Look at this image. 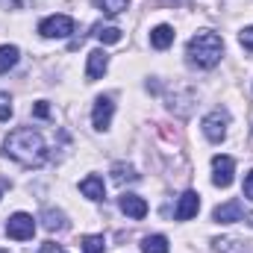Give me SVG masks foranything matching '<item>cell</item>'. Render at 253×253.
Masks as SVG:
<instances>
[{"label":"cell","mask_w":253,"mask_h":253,"mask_svg":"<svg viewBox=\"0 0 253 253\" xmlns=\"http://www.w3.org/2000/svg\"><path fill=\"white\" fill-rule=\"evenodd\" d=\"M3 150H6V156H12L15 162H21L27 168H42L50 159V150H47L44 135L39 129H30V126H21V129L9 132Z\"/></svg>","instance_id":"6da1fadb"},{"label":"cell","mask_w":253,"mask_h":253,"mask_svg":"<svg viewBox=\"0 0 253 253\" xmlns=\"http://www.w3.org/2000/svg\"><path fill=\"white\" fill-rule=\"evenodd\" d=\"M221 53H224V42L218 33H209V30L197 33L186 47V56L194 68H215L221 62Z\"/></svg>","instance_id":"7a4b0ae2"},{"label":"cell","mask_w":253,"mask_h":253,"mask_svg":"<svg viewBox=\"0 0 253 253\" xmlns=\"http://www.w3.org/2000/svg\"><path fill=\"white\" fill-rule=\"evenodd\" d=\"M6 236L15 239V242H30V239L36 236V221H33V215L15 212V215L6 221Z\"/></svg>","instance_id":"3957f363"},{"label":"cell","mask_w":253,"mask_h":253,"mask_svg":"<svg viewBox=\"0 0 253 253\" xmlns=\"http://www.w3.org/2000/svg\"><path fill=\"white\" fill-rule=\"evenodd\" d=\"M227 126H230V112L227 109H212L206 118H203V132L209 141H224L227 138Z\"/></svg>","instance_id":"277c9868"},{"label":"cell","mask_w":253,"mask_h":253,"mask_svg":"<svg viewBox=\"0 0 253 253\" xmlns=\"http://www.w3.org/2000/svg\"><path fill=\"white\" fill-rule=\"evenodd\" d=\"M39 33L44 39H68L74 33V18H68V15H50V18H44L39 24Z\"/></svg>","instance_id":"5b68a950"},{"label":"cell","mask_w":253,"mask_h":253,"mask_svg":"<svg viewBox=\"0 0 253 253\" xmlns=\"http://www.w3.org/2000/svg\"><path fill=\"white\" fill-rule=\"evenodd\" d=\"M233 171H236V162L233 156H215L212 159V183L218 189H227L233 183Z\"/></svg>","instance_id":"8992f818"},{"label":"cell","mask_w":253,"mask_h":253,"mask_svg":"<svg viewBox=\"0 0 253 253\" xmlns=\"http://www.w3.org/2000/svg\"><path fill=\"white\" fill-rule=\"evenodd\" d=\"M112 112H115L112 97H97V100H94V112H91L94 129H106V126L112 124Z\"/></svg>","instance_id":"52a82bcc"},{"label":"cell","mask_w":253,"mask_h":253,"mask_svg":"<svg viewBox=\"0 0 253 253\" xmlns=\"http://www.w3.org/2000/svg\"><path fill=\"white\" fill-rule=\"evenodd\" d=\"M212 218H215L218 224H236V221L245 218V206H242V200H227L224 206H215Z\"/></svg>","instance_id":"ba28073f"},{"label":"cell","mask_w":253,"mask_h":253,"mask_svg":"<svg viewBox=\"0 0 253 253\" xmlns=\"http://www.w3.org/2000/svg\"><path fill=\"white\" fill-rule=\"evenodd\" d=\"M118 206H121V212L129 215L132 221H141V218L147 215V200H144V197H138V194H121Z\"/></svg>","instance_id":"9c48e42d"},{"label":"cell","mask_w":253,"mask_h":253,"mask_svg":"<svg viewBox=\"0 0 253 253\" xmlns=\"http://www.w3.org/2000/svg\"><path fill=\"white\" fill-rule=\"evenodd\" d=\"M106 68H109L106 50H91V53H88V65H85V80H88V83L100 80V77L106 74Z\"/></svg>","instance_id":"30bf717a"},{"label":"cell","mask_w":253,"mask_h":253,"mask_svg":"<svg viewBox=\"0 0 253 253\" xmlns=\"http://www.w3.org/2000/svg\"><path fill=\"white\" fill-rule=\"evenodd\" d=\"M197 209H200L197 191H186V194L180 197V203H177V221H191V218L197 215Z\"/></svg>","instance_id":"8fae6325"},{"label":"cell","mask_w":253,"mask_h":253,"mask_svg":"<svg viewBox=\"0 0 253 253\" xmlns=\"http://www.w3.org/2000/svg\"><path fill=\"white\" fill-rule=\"evenodd\" d=\"M174 27H168V24H159V27H153L150 30V44L156 47V50H168L171 44H174Z\"/></svg>","instance_id":"7c38bea8"},{"label":"cell","mask_w":253,"mask_h":253,"mask_svg":"<svg viewBox=\"0 0 253 253\" xmlns=\"http://www.w3.org/2000/svg\"><path fill=\"white\" fill-rule=\"evenodd\" d=\"M42 221H44V230H50V233H62V230H68V218H65V212H59V209H44L42 212Z\"/></svg>","instance_id":"4fadbf2b"},{"label":"cell","mask_w":253,"mask_h":253,"mask_svg":"<svg viewBox=\"0 0 253 253\" xmlns=\"http://www.w3.org/2000/svg\"><path fill=\"white\" fill-rule=\"evenodd\" d=\"M80 191H83L88 200H103V197H106L103 180H100V177H94V174H91V177H85V180L80 183Z\"/></svg>","instance_id":"5bb4252c"},{"label":"cell","mask_w":253,"mask_h":253,"mask_svg":"<svg viewBox=\"0 0 253 253\" xmlns=\"http://www.w3.org/2000/svg\"><path fill=\"white\" fill-rule=\"evenodd\" d=\"M112 180H115L118 186H124V183H135V180H138V174H135V168H132V165L115 162V165H112Z\"/></svg>","instance_id":"9a60e30c"},{"label":"cell","mask_w":253,"mask_h":253,"mask_svg":"<svg viewBox=\"0 0 253 253\" xmlns=\"http://www.w3.org/2000/svg\"><path fill=\"white\" fill-rule=\"evenodd\" d=\"M141 253H171L165 236H147L141 239Z\"/></svg>","instance_id":"2e32d148"},{"label":"cell","mask_w":253,"mask_h":253,"mask_svg":"<svg viewBox=\"0 0 253 253\" xmlns=\"http://www.w3.org/2000/svg\"><path fill=\"white\" fill-rule=\"evenodd\" d=\"M18 56H21V50L15 44H3L0 47V74H6L9 68H15L18 65Z\"/></svg>","instance_id":"e0dca14e"},{"label":"cell","mask_w":253,"mask_h":253,"mask_svg":"<svg viewBox=\"0 0 253 253\" xmlns=\"http://www.w3.org/2000/svg\"><path fill=\"white\" fill-rule=\"evenodd\" d=\"M103 44H118L121 42V30L118 27H97V33H94Z\"/></svg>","instance_id":"ac0fdd59"},{"label":"cell","mask_w":253,"mask_h":253,"mask_svg":"<svg viewBox=\"0 0 253 253\" xmlns=\"http://www.w3.org/2000/svg\"><path fill=\"white\" fill-rule=\"evenodd\" d=\"M97 6H100L106 15H121L126 6H129V0H97Z\"/></svg>","instance_id":"d6986e66"},{"label":"cell","mask_w":253,"mask_h":253,"mask_svg":"<svg viewBox=\"0 0 253 253\" xmlns=\"http://www.w3.org/2000/svg\"><path fill=\"white\" fill-rule=\"evenodd\" d=\"M103 248H106V239L103 236H85L83 239V251L85 253H103Z\"/></svg>","instance_id":"ffe728a7"},{"label":"cell","mask_w":253,"mask_h":253,"mask_svg":"<svg viewBox=\"0 0 253 253\" xmlns=\"http://www.w3.org/2000/svg\"><path fill=\"white\" fill-rule=\"evenodd\" d=\"M9 118H12V100H9V94L0 91V121H9Z\"/></svg>","instance_id":"44dd1931"},{"label":"cell","mask_w":253,"mask_h":253,"mask_svg":"<svg viewBox=\"0 0 253 253\" xmlns=\"http://www.w3.org/2000/svg\"><path fill=\"white\" fill-rule=\"evenodd\" d=\"M239 42H242V47H245L248 53H253V27H245V30L239 33Z\"/></svg>","instance_id":"7402d4cb"},{"label":"cell","mask_w":253,"mask_h":253,"mask_svg":"<svg viewBox=\"0 0 253 253\" xmlns=\"http://www.w3.org/2000/svg\"><path fill=\"white\" fill-rule=\"evenodd\" d=\"M33 115H36V118H50V106H47V100H39V103L33 106Z\"/></svg>","instance_id":"603a6c76"},{"label":"cell","mask_w":253,"mask_h":253,"mask_svg":"<svg viewBox=\"0 0 253 253\" xmlns=\"http://www.w3.org/2000/svg\"><path fill=\"white\" fill-rule=\"evenodd\" d=\"M33 0H0V6L3 9H27Z\"/></svg>","instance_id":"cb8c5ba5"},{"label":"cell","mask_w":253,"mask_h":253,"mask_svg":"<svg viewBox=\"0 0 253 253\" xmlns=\"http://www.w3.org/2000/svg\"><path fill=\"white\" fill-rule=\"evenodd\" d=\"M245 197H248V200H253V171L245 177Z\"/></svg>","instance_id":"d4e9b609"},{"label":"cell","mask_w":253,"mask_h":253,"mask_svg":"<svg viewBox=\"0 0 253 253\" xmlns=\"http://www.w3.org/2000/svg\"><path fill=\"white\" fill-rule=\"evenodd\" d=\"M0 253H9V251H0Z\"/></svg>","instance_id":"484cf974"}]
</instances>
